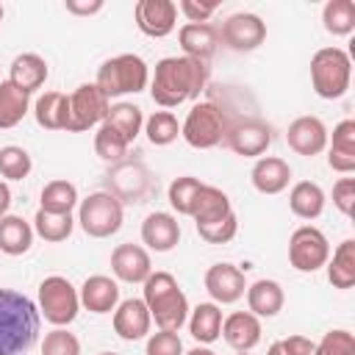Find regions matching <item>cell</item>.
<instances>
[{
	"instance_id": "f5cc1de1",
	"label": "cell",
	"mask_w": 355,
	"mask_h": 355,
	"mask_svg": "<svg viewBox=\"0 0 355 355\" xmlns=\"http://www.w3.org/2000/svg\"><path fill=\"white\" fill-rule=\"evenodd\" d=\"M3 14H6V11H3V3H0V22H3Z\"/></svg>"
},
{
	"instance_id": "b9f144b4",
	"label": "cell",
	"mask_w": 355,
	"mask_h": 355,
	"mask_svg": "<svg viewBox=\"0 0 355 355\" xmlns=\"http://www.w3.org/2000/svg\"><path fill=\"white\" fill-rule=\"evenodd\" d=\"M316 355H355V336L344 327L327 330L316 344Z\"/></svg>"
},
{
	"instance_id": "8992f818",
	"label": "cell",
	"mask_w": 355,
	"mask_h": 355,
	"mask_svg": "<svg viewBox=\"0 0 355 355\" xmlns=\"http://www.w3.org/2000/svg\"><path fill=\"white\" fill-rule=\"evenodd\" d=\"M80 230L92 239H108L114 233H119L122 222H125V208L122 200L111 191H92L89 197H83L78 202V219Z\"/></svg>"
},
{
	"instance_id": "ffe728a7",
	"label": "cell",
	"mask_w": 355,
	"mask_h": 355,
	"mask_svg": "<svg viewBox=\"0 0 355 355\" xmlns=\"http://www.w3.org/2000/svg\"><path fill=\"white\" fill-rule=\"evenodd\" d=\"M80 297V308H86L89 313H111L119 305V283L108 275H92L80 283L78 288Z\"/></svg>"
},
{
	"instance_id": "816d5d0a",
	"label": "cell",
	"mask_w": 355,
	"mask_h": 355,
	"mask_svg": "<svg viewBox=\"0 0 355 355\" xmlns=\"http://www.w3.org/2000/svg\"><path fill=\"white\" fill-rule=\"evenodd\" d=\"M183 355H216L211 347H202V344H197V347H191L189 352H183Z\"/></svg>"
},
{
	"instance_id": "ac0fdd59",
	"label": "cell",
	"mask_w": 355,
	"mask_h": 355,
	"mask_svg": "<svg viewBox=\"0 0 355 355\" xmlns=\"http://www.w3.org/2000/svg\"><path fill=\"white\" fill-rule=\"evenodd\" d=\"M150 327H153V316H150L144 300L130 297V300H122V302L114 308V333H116L122 341L147 338V336H150Z\"/></svg>"
},
{
	"instance_id": "ba28073f",
	"label": "cell",
	"mask_w": 355,
	"mask_h": 355,
	"mask_svg": "<svg viewBox=\"0 0 355 355\" xmlns=\"http://www.w3.org/2000/svg\"><path fill=\"white\" fill-rule=\"evenodd\" d=\"M80 297L64 275H50L39 283V316L53 327H67L78 319Z\"/></svg>"
},
{
	"instance_id": "3957f363",
	"label": "cell",
	"mask_w": 355,
	"mask_h": 355,
	"mask_svg": "<svg viewBox=\"0 0 355 355\" xmlns=\"http://www.w3.org/2000/svg\"><path fill=\"white\" fill-rule=\"evenodd\" d=\"M144 286V305L155 322L158 330H180L189 319V300L183 288L178 286L175 275L169 272H150V277L141 283Z\"/></svg>"
},
{
	"instance_id": "4fadbf2b",
	"label": "cell",
	"mask_w": 355,
	"mask_h": 355,
	"mask_svg": "<svg viewBox=\"0 0 355 355\" xmlns=\"http://www.w3.org/2000/svg\"><path fill=\"white\" fill-rule=\"evenodd\" d=\"M202 283H205V291L211 294V302H216V305H233L247 291L244 269L236 263H225V261L208 266Z\"/></svg>"
},
{
	"instance_id": "44dd1931",
	"label": "cell",
	"mask_w": 355,
	"mask_h": 355,
	"mask_svg": "<svg viewBox=\"0 0 355 355\" xmlns=\"http://www.w3.org/2000/svg\"><path fill=\"white\" fill-rule=\"evenodd\" d=\"M327 166L338 175L355 172V119H341L327 136Z\"/></svg>"
},
{
	"instance_id": "ab89813d",
	"label": "cell",
	"mask_w": 355,
	"mask_h": 355,
	"mask_svg": "<svg viewBox=\"0 0 355 355\" xmlns=\"http://www.w3.org/2000/svg\"><path fill=\"white\" fill-rule=\"evenodd\" d=\"M128 141L111 128V125H97V133H94V153L103 158V161H119L125 153H128Z\"/></svg>"
},
{
	"instance_id": "cb8c5ba5",
	"label": "cell",
	"mask_w": 355,
	"mask_h": 355,
	"mask_svg": "<svg viewBox=\"0 0 355 355\" xmlns=\"http://www.w3.org/2000/svg\"><path fill=\"white\" fill-rule=\"evenodd\" d=\"M178 42H180L183 55L208 64V58H211V55L216 53V47H219V31H216L211 22H186V25L178 31Z\"/></svg>"
},
{
	"instance_id": "d6986e66",
	"label": "cell",
	"mask_w": 355,
	"mask_h": 355,
	"mask_svg": "<svg viewBox=\"0 0 355 355\" xmlns=\"http://www.w3.org/2000/svg\"><path fill=\"white\" fill-rule=\"evenodd\" d=\"M261 319L252 316L250 311H233L222 319V338L227 347L236 352H252L261 344Z\"/></svg>"
},
{
	"instance_id": "277c9868",
	"label": "cell",
	"mask_w": 355,
	"mask_h": 355,
	"mask_svg": "<svg viewBox=\"0 0 355 355\" xmlns=\"http://www.w3.org/2000/svg\"><path fill=\"white\" fill-rule=\"evenodd\" d=\"M94 83L100 86V92L111 100V97H125V94H136L141 89H147L150 83V67L144 64L141 55L136 53H119L114 58H105L97 67V78Z\"/></svg>"
},
{
	"instance_id": "484cf974",
	"label": "cell",
	"mask_w": 355,
	"mask_h": 355,
	"mask_svg": "<svg viewBox=\"0 0 355 355\" xmlns=\"http://www.w3.org/2000/svg\"><path fill=\"white\" fill-rule=\"evenodd\" d=\"M47 75H50V67H47V61L39 53H19L11 61V69H8V80L17 89L28 92V94H33L36 89H42L44 80H47Z\"/></svg>"
},
{
	"instance_id": "6da1fadb",
	"label": "cell",
	"mask_w": 355,
	"mask_h": 355,
	"mask_svg": "<svg viewBox=\"0 0 355 355\" xmlns=\"http://www.w3.org/2000/svg\"><path fill=\"white\" fill-rule=\"evenodd\" d=\"M208 86V64L189 55H166L155 64L150 78V97L161 108H178L197 100Z\"/></svg>"
},
{
	"instance_id": "2e32d148",
	"label": "cell",
	"mask_w": 355,
	"mask_h": 355,
	"mask_svg": "<svg viewBox=\"0 0 355 355\" xmlns=\"http://www.w3.org/2000/svg\"><path fill=\"white\" fill-rule=\"evenodd\" d=\"M327 125L319 119V116H311V114H305V116H297L291 125H288V130H286V141H288V147L297 153V155H305V158H313V155H319V153H324L327 150Z\"/></svg>"
},
{
	"instance_id": "52a82bcc",
	"label": "cell",
	"mask_w": 355,
	"mask_h": 355,
	"mask_svg": "<svg viewBox=\"0 0 355 355\" xmlns=\"http://www.w3.org/2000/svg\"><path fill=\"white\" fill-rule=\"evenodd\" d=\"M227 128H230V119H227L225 108L205 100V103L191 105V111L186 114V119L180 125V136L194 150H211L225 141Z\"/></svg>"
},
{
	"instance_id": "c3c4849f",
	"label": "cell",
	"mask_w": 355,
	"mask_h": 355,
	"mask_svg": "<svg viewBox=\"0 0 355 355\" xmlns=\"http://www.w3.org/2000/svg\"><path fill=\"white\" fill-rule=\"evenodd\" d=\"M103 0H92V3H80V0H67L64 3V8L69 11V14H75V17H92V14H100L103 11Z\"/></svg>"
},
{
	"instance_id": "11a10c76",
	"label": "cell",
	"mask_w": 355,
	"mask_h": 355,
	"mask_svg": "<svg viewBox=\"0 0 355 355\" xmlns=\"http://www.w3.org/2000/svg\"><path fill=\"white\" fill-rule=\"evenodd\" d=\"M236 355H250V352H236Z\"/></svg>"
},
{
	"instance_id": "681fc988",
	"label": "cell",
	"mask_w": 355,
	"mask_h": 355,
	"mask_svg": "<svg viewBox=\"0 0 355 355\" xmlns=\"http://www.w3.org/2000/svg\"><path fill=\"white\" fill-rule=\"evenodd\" d=\"M8 208H11V189L6 180H0V219L8 214Z\"/></svg>"
},
{
	"instance_id": "e575fe53",
	"label": "cell",
	"mask_w": 355,
	"mask_h": 355,
	"mask_svg": "<svg viewBox=\"0 0 355 355\" xmlns=\"http://www.w3.org/2000/svg\"><path fill=\"white\" fill-rule=\"evenodd\" d=\"M33 233L50 244H58V241H67L75 230V216L72 214H47V211H36L33 216Z\"/></svg>"
},
{
	"instance_id": "d590c367",
	"label": "cell",
	"mask_w": 355,
	"mask_h": 355,
	"mask_svg": "<svg viewBox=\"0 0 355 355\" xmlns=\"http://www.w3.org/2000/svg\"><path fill=\"white\" fill-rule=\"evenodd\" d=\"M322 25L333 36H349L355 31V3L352 0H327L322 8Z\"/></svg>"
},
{
	"instance_id": "4dcf8cb0",
	"label": "cell",
	"mask_w": 355,
	"mask_h": 355,
	"mask_svg": "<svg viewBox=\"0 0 355 355\" xmlns=\"http://www.w3.org/2000/svg\"><path fill=\"white\" fill-rule=\"evenodd\" d=\"M33 225L25 222L22 216H14V214H6L0 219V252L6 255H25L33 244Z\"/></svg>"
},
{
	"instance_id": "30bf717a",
	"label": "cell",
	"mask_w": 355,
	"mask_h": 355,
	"mask_svg": "<svg viewBox=\"0 0 355 355\" xmlns=\"http://www.w3.org/2000/svg\"><path fill=\"white\" fill-rule=\"evenodd\" d=\"M108 108H111V100L100 92L97 83H80L69 94V128H67V133H83L94 125H103Z\"/></svg>"
},
{
	"instance_id": "f6af8a7d",
	"label": "cell",
	"mask_w": 355,
	"mask_h": 355,
	"mask_svg": "<svg viewBox=\"0 0 355 355\" xmlns=\"http://www.w3.org/2000/svg\"><path fill=\"white\" fill-rule=\"evenodd\" d=\"M333 205L344 216H352V211H355V178L344 175L333 183Z\"/></svg>"
},
{
	"instance_id": "9a60e30c",
	"label": "cell",
	"mask_w": 355,
	"mask_h": 355,
	"mask_svg": "<svg viewBox=\"0 0 355 355\" xmlns=\"http://www.w3.org/2000/svg\"><path fill=\"white\" fill-rule=\"evenodd\" d=\"M111 272L119 283H144L153 272V261H150V250H144L141 244H116L111 252Z\"/></svg>"
},
{
	"instance_id": "83f0119b",
	"label": "cell",
	"mask_w": 355,
	"mask_h": 355,
	"mask_svg": "<svg viewBox=\"0 0 355 355\" xmlns=\"http://www.w3.org/2000/svg\"><path fill=\"white\" fill-rule=\"evenodd\" d=\"M222 308L216 302H200L189 311V333L197 344L208 347L214 344L216 338H222Z\"/></svg>"
},
{
	"instance_id": "74e56055",
	"label": "cell",
	"mask_w": 355,
	"mask_h": 355,
	"mask_svg": "<svg viewBox=\"0 0 355 355\" xmlns=\"http://www.w3.org/2000/svg\"><path fill=\"white\" fill-rule=\"evenodd\" d=\"M33 169V161H31V153L25 147H17V144H6L0 147V178L6 180H25Z\"/></svg>"
},
{
	"instance_id": "5b68a950",
	"label": "cell",
	"mask_w": 355,
	"mask_h": 355,
	"mask_svg": "<svg viewBox=\"0 0 355 355\" xmlns=\"http://www.w3.org/2000/svg\"><path fill=\"white\" fill-rule=\"evenodd\" d=\"M352 61L341 47H322L311 58V89L322 100H338L349 92Z\"/></svg>"
},
{
	"instance_id": "9c48e42d",
	"label": "cell",
	"mask_w": 355,
	"mask_h": 355,
	"mask_svg": "<svg viewBox=\"0 0 355 355\" xmlns=\"http://www.w3.org/2000/svg\"><path fill=\"white\" fill-rule=\"evenodd\" d=\"M330 258V241L327 236L313 225H300L288 239V263L297 272L313 275L319 272Z\"/></svg>"
},
{
	"instance_id": "d6a6232c",
	"label": "cell",
	"mask_w": 355,
	"mask_h": 355,
	"mask_svg": "<svg viewBox=\"0 0 355 355\" xmlns=\"http://www.w3.org/2000/svg\"><path fill=\"white\" fill-rule=\"evenodd\" d=\"M31 111V94L17 89L11 80H0V130L17 128Z\"/></svg>"
},
{
	"instance_id": "f907efd6",
	"label": "cell",
	"mask_w": 355,
	"mask_h": 355,
	"mask_svg": "<svg viewBox=\"0 0 355 355\" xmlns=\"http://www.w3.org/2000/svg\"><path fill=\"white\" fill-rule=\"evenodd\" d=\"M266 355H288V352H286L283 341H272V344H269V349H266Z\"/></svg>"
},
{
	"instance_id": "f35d334b",
	"label": "cell",
	"mask_w": 355,
	"mask_h": 355,
	"mask_svg": "<svg viewBox=\"0 0 355 355\" xmlns=\"http://www.w3.org/2000/svg\"><path fill=\"white\" fill-rule=\"evenodd\" d=\"M200 186H202V180L200 178H191V175H180V178H175L169 183L166 200H169V205H172V211L178 216H189L191 202H194V194L200 191Z\"/></svg>"
},
{
	"instance_id": "1f68e13d",
	"label": "cell",
	"mask_w": 355,
	"mask_h": 355,
	"mask_svg": "<svg viewBox=\"0 0 355 355\" xmlns=\"http://www.w3.org/2000/svg\"><path fill=\"white\" fill-rule=\"evenodd\" d=\"M80 197H78V186L64 180V178H55L50 183H44L42 194H39V208L47 211V214H72L78 208Z\"/></svg>"
},
{
	"instance_id": "7a4b0ae2",
	"label": "cell",
	"mask_w": 355,
	"mask_h": 355,
	"mask_svg": "<svg viewBox=\"0 0 355 355\" xmlns=\"http://www.w3.org/2000/svg\"><path fill=\"white\" fill-rule=\"evenodd\" d=\"M39 330V305L14 288H0V355H25L36 344Z\"/></svg>"
},
{
	"instance_id": "bcb514c9",
	"label": "cell",
	"mask_w": 355,
	"mask_h": 355,
	"mask_svg": "<svg viewBox=\"0 0 355 355\" xmlns=\"http://www.w3.org/2000/svg\"><path fill=\"white\" fill-rule=\"evenodd\" d=\"M216 3H197V0H180L178 3V11L186 14L189 22H208L214 14H216Z\"/></svg>"
},
{
	"instance_id": "e0dca14e",
	"label": "cell",
	"mask_w": 355,
	"mask_h": 355,
	"mask_svg": "<svg viewBox=\"0 0 355 355\" xmlns=\"http://www.w3.org/2000/svg\"><path fill=\"white\" fill-rule=\"evenodd\" d=\"M180 241V222L175 214L153 211L141 222V244L153 252H172Z\"/></svg>"
},
{
	"instance_id": "7402d4cb",
	"label": "cell",
	"mask_w": 355,
	"mask_h": 355,
	"mask_svg": "<svg viewBox=\"0 0 355 355\" xmlns=\"http://www.w3.org/2000/svg\"><path fill=\"white\" fill-rule=\"evenodd\" d=\"M233 214V205H230V197L219 189V186H211V183H202L200 191L194 194V202H191V211L189 216L194 219L197 227H205V225H214V222H222L225 216Z\"/></svg>"
},
{
	"instance_id": "f1b7e54d",
	"label": "cell",
	"mask_w": 355,
	"mask_h": 355,
	"mask_svg": "<svg viewBox=\"0 0 355 355\" xmlns=\"http://www.w3.org/2000/svg\"><path fill=\"white\" fill-rule=\"evenodd\" d=\"M324 200H327V197H324L322 186L313 183V180H300V183H294L291 191H288V208H291V214L300 216V219H305V222L322 216Z\"/></svg>"
},
{
	"instance_id": "ee69618b",
	"label": "cell",
	"mask_w": 355,
	"mask_h": 355,
	"mask_svg": "<svg viewBox=\"0 0 355 355\" xmlns=\"http://www.w3.org/2000/svg\"><path fill=\"white\" fill-rule=\"evenodd\" d=\"M183 341L175 330H158L147 336V347L144 355H183Z\"/></svg>"
},
{
	"instance_id": "7c38bea8",
	"label": "cell",
	"mask_w": 355,
	"mask_h": 355,
	"mask_svg": "<svg viewBox=\"0 0 355 355\" xmlns=\"http://www.w3.org/2000/svg\"><path fill=\"white\" fill-rule=\"evenodd\" d=\"M225 144L244 158H261L272 144V128L261 119H239L230 122Z\"/></svg>"
},
{
	"instance_id": "8fae6325",
	"label": "cell",
	"mask_w": 355,
	"mask_h": 355,
	"mask_svg": "<svg viewBox=\"0 0 355 355\" xmlns=\"http://www.w3.org/2000/svg\"><path fill=\"white\" fill-rule=\"evenodd\" d=\"M222 42L236 53H252L266 39V22L252 11H236L222 22Z\"/></svg>"
},
{
	"instance_id": "db71d44e",
	"label": "cell",
	"mask_w": 355,
	"mask_h": 355,
	"mask_svg": "<svg viewBox=\"0 0 355 355\" xmlns=\"http://www.w3.org/2000/svg\"><path fill=\"white\" fill-rule=\"evenodd\" d=\"M100 355H116V352H100Z\"/></svg>"
},
{
	"instance_id": "836d02e7",
	"label": "cell",
	"mask_w": 355,
	"mask_h": 355,
	"mask_svg": "<svg viewBox=\"0 0 355 355\" xmlns=\"http://www.w3.org/2000/svg\"><path fill=\"white\" fill-rule=\"evenodd\" d=\"M105 125H111V128L130 144V141H136L139 133L144 130V114H141L139 105L122 100V103H114V105L108 108V114H105Z\"/></svg>"
},
{
	"instance_id": "f546056e",
	"label": "cell",
	"mask_w": 355,
	"mask_h": 355,
	"mask_svg": "<svg viewBox=\"0 0 355 355\" xmlns=\"http://www.w3.org/2000/svg\"><path fill=\"white\" fill-rule=\"evenodd\" d=\"M324 269H327V280L333 288H341V291L352 288L355 286V241L344 239L327 258Z\"/></svg>"
},
{
	"instance_id": "d4e9b609",
	"label": "cell",
	"mask_w": 355,
	"mask_h": 355,
	"mask_svg": "<svg viewBox=\"0 0 355 355\" xmlns=\"http://www.w3.org/2000/svg\"><path fill=\"white\" fill-rule=\"evenodd\" d=\"M244 294H247V308H250V313L258 316V319H272V316H277V313L283 311V305H286L283 286H280L277 280H272V277H261V280L250 283Z\"/></svg>"
},
{
	"instance_id": "603a6c76",
	"label": "cell",
	"mask_w": 355,
	"mask_h": 355,
	"mask_svg": "<svg viewBox=\"0 0 355 355\" xmlns=\"http://www.w3.org/2000/svg\"><path fill=\"white\" fill-rule=\"evenodd\" d=\"M250 180L261 194H280L291 183V166L277 155H261L250 169Z\"/></svg>"
},
{
	"instance_id": "7dc6e473",
	"label": "cell",
	"mask_w": 355,
	"mask_h": 355,
	"mask_svg": "<svg viewBox=\"0 0 355 355\" xmlns=\"http://www.w3.org/2000/svg\"><path fill=\"white\" fill-rule=\"evenodd\" d=\"M286 352L288 355H316V341L305 338V336H288V338H280Z\"/></svg>"
},
{
	"instance_id": "4316f807",
	"label": "cell",
	"mask_w": 355,
	"mask_h": 355,
	"mask_svg": "<svg viewBox=\"0 0 355 355\" xmlns=\"http://www.w3.org/2000/svg\"><path fill=\"white\" fill-rule=\"evenodd\" d=\"M36 125L44 130H67L69 128V94L64 92H44L33 103Z\"/></svg>"
},
{
	"instance_id": "7bdbcfd3",
	"label": "cell",
	"mask_w": 355,
	"mask_h": 355,
	"mask_svg": "<svg viewBox=\"0 0 355 355\" xmlns=\"http://www.w3.org/2000/svg\"><path fill=\"white\" fill-rule=\"evenodd\" d=\"M197 233H200V239H202L205 244H227V241H233L236 233H239V216H236V211H233V214L225 216L222 222L197 227Z\"/></svg>"
},
{
	"instance_id": "8d00e7d4",
	"label": "cell",
	"mask_w": 355,
	"mask_h": 355,
	"mask_svg": "<svg viewBox=\"0 0 355 355\" xmlns=\"http://www.w3.org/2000/svg\"><path fill=\"white\" fill-rule=\"evenodd\" d=\"M144 136L155 147H166L180 136V122L172 111H153L144 119Z\"/></svg>"
},
{
	"instance_id": "5bb4252c",
	"label": "cell",
	"mask_w": 355,
	"mask_h": 355,
	"mask_svg": "<svg viewBox=\"0 0 355 355\" xmlns=\"http://www.w3.org/2000/svg\"><path fill=\"white\" fill-rule=\"evenodd\" d=\"M136 28L150 39H164L178 25V3L172 0H139L133 6Z\"/></svg>"
},
{
	"instance_id": "60d3db41",
	"label": "cell",
	"mask_w": 355,
	"mask_h": 355,
	"mask_svg": "<svg viewBox=\"0 0 355 355\" xmlns=\"http://www.w3.org/2000/svg\"><path fill=\"white\" fill-rule=\"evenodd\" d=\"M42 355H80V341L67 327H53L50 333H44Z\"/></svg>"
}]
</instances>
